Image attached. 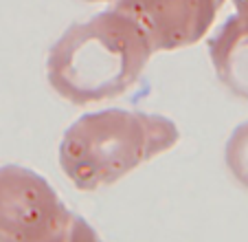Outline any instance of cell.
I'll use <instances>...</instances> for the list:
<instances>
[{"label":"cell","instance_id":"8992f818","mask_svg":"<svg viewBox=\"0 0 248 242\" xmlns=\"http://www.w3.org/2000/svg\"><path fill=\"white\" fill-rule=\"evenodd\" d=\"M224 161L231 176L248 190V121L237 126L226 141Z\"/></svg>","mask_w":248,"mask_h":242},{"label":"cell","instance_id":"7a4b0ae2","mask_svg":"<svg viewBox=\"0 0 248 242\" xmlns=\"http://www.w3.org/2000/svg\"><path fill=\"white\" fill-rule=\"evenodd\" d=\"M178 139V126L163 115L108 108L79 117L66 130L60 165L77 190L94 191L169 152Z\"/></svg>","mask_w":248,"mask_h":242},{"label":"cell","instance_id":"3957f363","mask_svg":"<svg viewBox=\"0 0 248 242\" xmlns=\"http://www.w3.org/2000/svg\"><path fill=\"white\" fill-rule=\"evenodd\" d=\"M73 218L44 176L22 165L0 168V242H62Z\"/></svg>","mask_w":248,"mask_h":242},{"label":"cell","instance_id":"9c48e42d","mask_svg":"<svg viewBox=\"0 0 248 242\" xmlns=\"http://www.w3.org/2000/svg\"><path fill=\"white\" fill-rule=\"evenodd\" d=\"M84 2H93V5H97V2H114V0H84Z\"/></svg>","mask_w":248,"mask_h":242},{"label":"cell","instance_id":"6da1fadb","mask_svg":"<svg viewBox=\"0 0 248 242\" xmlns=\"http://www.w3.org/2000/svg\"><path fill=\"white\" fill-rule=\"evenodd\" d=\"M154 55L145 33L119 9L101 11L68 27L48 49L46 79L73 106L125 95Z\"/></svg>","mask_w":248,"mask_h":242},{"label":"cell","instance_id":"ba28073f","mask_svg":"<svg viewBox=\"0 0 248 242\" xmlns=\"http://www.w3.org/2000/svg\"><path fill=\"white\" fill-rule=\"evenodd\" d=\"M231 2H233V7L237 9V14L248 18V0H231Z\"/></svg>","mask_w":248,"mask_h":242},{"label":"cell","instance_id":"277c9868","mask_svg":"<svg viewBox=\"0 0 248 242\" xmlns=\"http://www.w3.org/2000/svg\"><path fill=\"white\" fill-rule=\"evenodd\" d=\"M226 0H114L145 33L152 51H178L200 42Z\"/></svg>","mask_w":248,"mask_h":242},{"label":"cell","instance_id":"52a82bcc","mask_svg":"<svg viewBox=\"0 0 248 242\" xmlns=\"http://www.w3.org/2000/svg\"><path fill=\"white\" fill-rule=\"evenodd\" d=\"M62 242H101V238H99V233L94 231L84 218L75 216L68 233H66V238Z\"/></svg>","mask_w":248,"mask_h":242},{"label":"cell","instance_id":"5b68a950","mask_svg":"<svg viewBox=\"0 0 248 242\" xmlns=\"http://www.w3.org/2000/svg\"><path fill=\"white\" fill-rule=\"evenodd\" d=\"M209 57L217 79L233 97L248 102V18L235 14L209 40Z\"/></svg>","mask_w":248,"mask_h":242}]
</instances>
